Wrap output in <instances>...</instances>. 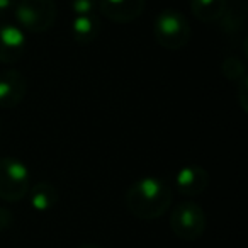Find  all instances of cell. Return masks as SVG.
<instances>
[{"mask_svg": "<svg viewBox=\"0 0 248 248\" xmlns=\"http://www.w3.org/2000/svg\"><path fill=\"white\" fill-rule=\"evenodd\" d=\"M173 194L167 182L158 177H143L129 186L124 196L128 211L138 219H158L172 206Z\"/></svg>", "mask_w": 248, "mask_h": 248, "instance_id": "1", "label": "cell"}, {"mask_svg": "<svg viewBox=\"0 0 248 248\" xmlns=\"http://www.w3.org/2000/svg\"><path fill=\"white\" fill-rule=\"evenodd\" d=\"M153 36L162 48L169 51H177L189 45L192 28L182 12L175 9H165L158 12L153 22Z\"/></svg>", "mask_w": 248, "mask_h": 248, "instance_id": "2", "label": "cell"}, {"mask_svg": "<svg viewBox=\"0 0 248 248\" xmlns=\"http://www.w3.org/2000/svg\"><path fill=\"white\" fill-rule=\"evenodd\" d=\"M14 14L21 29L32 34L49 31L58 17L55 0H19Z\"/></svg>", "mask_w": 248, "mask_h": 248, "instance_id": "3", "label": "cell"}, {"mask_svg": "<svg viewBox=\"0 0 248 248\" xmlns=\"http://www.w3.org/2000/svg\"><path fill=\"white\" fill-rule=\"evenodd\" d=\"M31 189L29 169L17 158H0V199L5 202H19Z\"/></svg>", "mask_w": 248, "mask_h": 248, "instance_id": "4", "label": "cell"}, {"mask_svg": "<svg viewBox=\"0 0 248 248\" xmlns=\"http://www.w3.org/2000/svg\"><path fill=\"white\" fill-rule=\"evenodd\" d=\"M207 226L206 213L197 202L184 201L177 204L170 214V228L173 234L184 241H196L204 234Z\"/></svg>", "mask_w": 248, "mask_h": 248, "instance_id": "5", "label": "cell"}, {"mask_svg": "<svg viewBox=\"0 0 248 248\" xmlns=\"http://www.w3.org/2000/svg\"><path fill=\"white\" fill-rule=\"evenodd\" d=\"M28 93V80L19 70L7 68L0 72V107L14 109Z\"/></svg>", "mask_w": 248, "mask_h": 248, "instance_id": "6", "label": "cell"}, {"mask_svg": "<svg viewBox=\"0 0 248 248\" xmlns=\"http://www.w3.org/2000/svg\"><path fill=\"white\" fill-rule=\"evenodd\" d=\"M146 0H99V11L116 24H128L145 12Z\"/></svg>", "mask_w": 248, "mask_h": 248, "instance_id": "7", "label": "cell"}, {"mask_svg": "<svg viewBox=\"0 0 248 248\" xmlns=\"http://www.w3.org/2000/svg\"><path fill=\"white\" fill-rule=\"evenodd\" d=\"M26 53V36L21 28L0 24V63L14 65Z\"/></svg>", "mask_w": 248, "mask_h": 248, "instance_id": "8", "label": "cell"}, {"mask_svg": "<svg viewBox=\"0 0 248 248\" xmlns=\"http://www.w3.org/2000/svg\"><path fill=\"white\" fill-rule=\"evenodd\" d=\"M175 184L182 196H199L209 186V173L199 165H186L177 173Z\"/></svg>", "mask_w": 248, "mask_h": 248, "instance_id": "9", "label": "cell"}, {"mask_svg": "<svg viewBox=\"0 0 248 248\" xmlns=\"http://www.w3.org/2000/svg\"><path fill=\"white\" fill-rule=\"evenodd\" d=\"M72 38L78 45H90L97 39L100 32V21L95 14L92 16H75L72 21Z\"/></svg>", "mask_w": 248, "mask_h": 248, "instance_id": "10", "label": "cell"}, {"mask_svg": "<svg viewBox=\"0 0 248 248\" xmlns=\"http://www.w3.org/2000/svg\"><path fill=\"white\" fill-rule=\"evenodd\" d=\"M29 201L31 206L39 213L53 209L58 202V190L49 182H38L29 189Z\"/></svg>", "mask_w": 248, "mask_h": 248, "instance_id": "11", "label": "cell"}, {"mask_svg": "<svg viewBox=\"0 0 248 248\" xmlns=\"http://www.w3.org/2000/svg\"><path fill=\"white\" fill-rule=\"evenodd\" d=\"M228 0H190V11L201 22H216L224 17Z\"/></svg>", "mask_w": 248, "mask_h": 248, "instance_id": "12", "label": "cell"}, {"mask_svg": "<svg viewBox=\"0 0 248 248\" xmlns=\"http://www.w3.org/2000/svg\"><path fill=\"white\" fill-rule=\"evenodd\" d=\"M221 73H223L228 80H231V82H238L241 77L247 75L243 62H241L238 56H233V55L226 56V58L223 60V63H221Z\"/></svg>", "mask_w": 248, "mask_h": 248, "instance_id": "13", "label": "cell"}, {"mask_svg": "<svg viewBox=\"0 0 248 248\" xmlns=\"http://www.w3.org/2000/svg\"><path fill=\"white\" fill-rule=\"evenodd\" d=\"M70 9L75 16H92L99 11V0H70Z\"/></svg>", "mask_w": 248, "mask_h": 248, "instance_id": "14", "label": "cell"}, {"mask_svg": "<svg viewBox=\"0 0 248 248\" xmlns=\"http://www.w3.org/2000/svg\"><path fill=\"white\" fill-rule=\"evenodd\" d=\"M236 83H238V102H240L241 109L247 110V106H248V102H247V75L241 77Z\"/></svg>", "mask_w": 248, "mask_h": 248, "instance_id": "15", "label": "cell"}, {"mask_svg": "<svg viewBox=\"0 0 248 248\" xmlns=\"http://www.w3.org/2000/svg\"><path fill=\"white\" fill-rule=\"evenodd\" d=\"M11 224H12V213L0 206V231L11 228Z\"/></svg>", "mask_w": 248, "mask_h": 248, "instance_id": "16", "label": "cell"}, {"mask_svg": "<svg viewBox=\"0 0 248 248\" xmlns=\"http://www.w3.org/2000/svg\"><path fill=\"white\" fill-rule=\"evenodd\" d=\"M19 0H0V14H7L9 11H14Z\"/></svg>", "mask_w": 248, "mask_h": 248, "instance_id": "17", "label": "cell"}, {"mask_svg": "<svg viewBox=\"0 0 248 248\" xmlns=\"http://www.w3.org/2000/svg\"><path fill=\"white\" fill-rule=\"evenodd\" d=\"M78 248H104V247H100V245H95V243H83V245H80Z\"/></svg>", "mask_w": 248, "mask_h": 248, "instance_id": "18", "label": "cell"}, {"mask_svg": "<svg viewBox=\"0 0 248 248\" xmlns=\"http://www.w3.org/2000/svg\"><path fill=\"white\" fill-rule=\"evenodd\" d=\"M236 4H240V9H241V12H245V7H247V0H234Z\"/></svg>", "mask_w": 248, "mask_h": 248, "instance_id": "19", "label": "cell"}]
</instances>
